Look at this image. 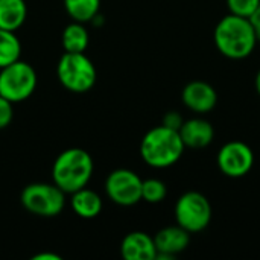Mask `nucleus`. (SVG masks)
Returning a JSON list of instances; mask_svg holds the SVG:
<instances>
[{
	"label": "nucleus",
	"mask_w": 260,
	"mask_h": 260,
	"mask_svg": "<svg viewBox=\"0 0 260 260\" xmlns=\"http://www.w3.org/2000/svg\"><path fill=\"white\" fill-rule=\"evenodd\" d=\"M213 41L225 58L245 59L256 49L257 37L248 18L229 14L218 21L213 30Z\"/></svg>",
	"instance_id": "f257e3e1"
},
{
	"label": "nucleus",
	"mask_w": 260,
	"mask_h": 260,
	"mask_svg": "<svg viewBox=\"0 0 260 260\" xmlns=\"http://www.w3.org/2000/svg\"><path fill=\"white\" fill-rule=\"evenodd\" d=\"M93 171V158L85 149L69 148L62 151L52 165V183L66 195H70L90 183Z\"/></svg>",
	"instance_id": "f03ea898"
},
{
	"label": "nucleus",
	"mask_w": 260,
	"mask_h": 260,
	"mask_svg": "<svg viewBox=\"0 0 260 260\" xmlns=\"http://www.w3.org/2000/svg\"><path fill=\"white\" fill-rule=\"evenodd\" d=\"M184 149L180 133L165 125L149 129L140 142V157L154 169L174 166L181 158Z\"/></svg>",
	"instance_id": "7ed1b4c3"
},
{
	"label": "nucleus",
	"mask_w": 260,
	"mask_h": 260,
	"mask_svg": "<svg viewBox=\"0 0 260 260\" xmlns=\"http://www.w3.org/2000/svg\"><path fill=\"white\" fill-rule=\"evenodd\" d=\"M59 84L72 93H87L98 81V70L85 52H64L56 64Z\"/></svg>",
	"instance_id": "20e7f679"
},
{
	"label": "nucleus",
	"mask_w": 260,
	"mask_h": 260,
	"mask_svg": "<svg viewBox=\"0 0 260 260\" xmlns=\"http://www.w3.org/2000/svg\"><path fill=\"white\" fill-rule=\"evenodd\" d=\"M21 206L41 218L58 216L66 207V193L55 183H30L20 195Z\"/></svg>",
	"instance_id": "39448f33"
},
{
	"label": "nucleus",
	"mask_w": 260,
	"mask_h": 260,
	"mask_svg": "<svg viewBox=\"0 0 260 260\" xmlns=\"http://www.w3.org/2000/svg\"><path fill=\"white\" fill-rule=\"evenodd\" d=\"M38 75L26 61H15L0 69V96L12 104L29 99L37 90Z\"/></svg>",
	"instance_id": "423d86ee"
},
{
	"label": "nucleus",
	"mask_w": 260,
	"mask_h": 260,
	"mask_svg": "<svg viewBox=\"0 0 260 260\" xmlns=\"http://www.w3.org/2000/svg\"><path fill=\"white\" fill-rule=\"evenodd\" d=\"M174 215L177 224L186 232L190 235L200 233L206 230L212 221V206L206 195L189 190L177 200Z\"/></svg>",
	"instance_id": "0eeeda50"
},
{
	"label": "nucleus",
	"mask_w": 260,
	"mask_h": 260,
	"mask_svg": "<svg viewBox=\"0 0 260 260\" xmlns=\"http://www.w3.org/2000/svg\"><path fill=\"white\" fill-rule=\"evenodd\" d=\"M143 180L131 169H116L105 180V193L117 206L131 207L142 201Z\"/></svg>",
	"instance_id": "6e6552de"
},
{
	"label": "nucleus",
	"mask_w": 260,
	"mask_h": 260,
	"mask_svg": "<svg viewBox=\"0 0 260 260\" xmlns=\"http://www.w3.org/2000/svg\"><path fill=\"white\" fill-rule=\"evenodd\" d=\"M218 168L219 171L230 178H241L245 177L254 165V152L250 145L233 140L221 146L218 157Z\"/></svg>",
	"instance_id": "1a4fd4ad"
},
{
	"label": "nucleus",
	"mask_w": 260,
	"mask_h": 260,
	"mask_svg": "<svg viewBox=\"0 0 260 260\" xmlns=\"http://www.w3.org/2000/svg\"><path fill=\"white\" fill-rule=\"evenodd\" d=\"M157 256L155 259H174L177 254L183 253L190 244V233L183 227L169 225L157 232L154 236Z\"/></svg>",
	"instance_id": "9d476101"
},
{
	"label": "nucleus",
	"mask_w": 260,
	"mask_h": 260,
	"mask_svg": "<svg viewBox=\"0 0 260 260\" xmlns=\"http://www.w3.org/2000/svg\"><path fill=\"white\" fill-rule=\"evenodd\" d=\"M181 101L193 113L204 114L212 111L218 104L216 90L204 81H192L181 91Z\"/></svg>",
	"instance_id": "9b49d317"
},
{
	"label": "nucleus",
	"mask_w": 260,
	"mask_h": 260,
	"mask_svg": "<svg viewBox=\"0 0 260 260\" xmlns=\"http://www.w3.org/2000/svg\"><path fill=\"white\" fill-rule=\"evenodd\" d=\"M178 133L184 146L190 149H204L213 142L215 137L213 125L203 117L184 120Z\"/></svg>",
	"instance_id": "f8f14e48"
},
{
	"label": "nucleus",
	"mask_w": 260,
	"mask_h": 260,
	"mask_svg": "<svg viewBox=\"0 0 260 260\" xmlns=\"http://www.w3.org/2000/svg\"><path fill=\"white\" fill-rule=\"evenodd\" d=\"M120 254L125 260H155L154 238L145 232H131L122 239Z\"/></svg>",
	"instance_id": "ddd939ff"
},
{
	"label": "nucleus",
	"mask_w": 260,
	"mask_h": 260,
	"mask_svg": "<svg viewBox=\"0 0 260 260\" xmlns=\"http://www.w3.org/2000/svg\"><path fill=\"white\" fill-rule=\"evenodd\" d=\"M70 207L76 216L82 219H93L99 216V213L102 212L104 203H102L101 195L96 190L88 189L85 186L70 193Z\"/></svg>",
	"instance_id": "4468645a"
},
{
	"label": "nucleus",
	"mask_w": 260,
	"mask_h": 260,
	"mask_svg": "<svg viewBox=\"0 0 260 260\" xmlns=\"http://www.w3.org/2000/svg\"><path fill=\"white\" fill-rule=\"evenodd\" d=\"M27 18L26 0H0V29L17 32Z\"/></svg>",
	"instance_id": "2eb2a0df"
},
{
	"label": "nucleus",
	"mask_w": 260,
	"mask_h": 260,
	"mask_svg": "<svg viewBox=\"0 0 260 260\" xmlns=\"http://www.w3.org/2000/svg\"><path fill=\"white\" fill-rule=\"evenodd\" d=\"M61 44L64 52H85L90 44V34L85 23L72 21L67 24L61 34Z\"/></svg>",
	"instance_id": "dca6fc26"
},
{
	"label": "nucleus",
	"mask_w": 260,
	"mask_h": 260,
	"mask_svg": "<svg viewBox=\"0 0 260 260\" xmlns=\"http://www.w3.org/2000/svg\"><path fill=\"white\" fill-rule=\"evenodd\" d=\"M67 15L73 21L90 23L101 11V0H62Z\"/></svg>",
	"instance_id": "f3484780"
},
{
	"label": "nucleus",
	"mask_w": 260,
	"mask_h": 260,
	"mask_svg": "<svg viewBox=\"0 0 260 260\" xmlns=\"http://www.w3.org/2000/svg\"><path fill=\"white\" fill-rule=\"evenodd\" d=\"M21 43L15 32L0 29V69L20 59Z\"/></svg>",
	"instance_id": "a211bd4d"
},
{
	"label": "nucleus",
	"mask_w": 260,
	"mask_h": 260,
	"mask_svg": "<svg viewBox=\"0 0 260 260\" xmlns=\"http://www.w3.org/2000/svg\"><path fill=\"white\" fill-rule=\"evenodd\" d=\"M168 195L166 184L158 178H148L142 183V201L148 204H158Z\"/></svg>",
	"instance_id": "6ab92c4d"
},
{
	"label": "nucleus",
	"mask_w": 260,
	"mask_h": 260,
	"mask_svg": "<svg viewBox=\"0 0 260 260\" xmlns=\"http://www.w3.org/2000/svg\"><path fill=\"white\" fill-rule=\"evenodd\" d=\"M259 3L260 0H227L230 14L245 17V18H248L254 12V9L259 6Z\"/></svg>",
	"instance_id": "aec40b11"
},
{
	"label": "nucleus",
	"mask_w": 260,
	"mask_h": 260,
	"mask_svg": "<svg viewBox=\"0 0 260 260\" xmlns=\"http://www.w3.org/2000/svg\"><path fill=\"white\" fill-rule=\"evenodd\" d=\"M14 119V104L3 96H0V129H5L11 125Z\"/></svg>",
	"instance_id": "412c9836"
},
{
	"label": "nucleus",
	"mask_w": 260,
	"mask_h": 260,
	"mask_svg": "<svg viewBox=\"0 0 260 260\" xmlns=\"http://www.w3.org/2000/svg\"><path fill=\"white\" fill-rule=\"evenodd\" d=\"M183 122H184V119H183V116H181L178 111H168V113L163 116V122H161V125H165L166 128H171V129L180 131V128H181Z\"/></svg>",
	"instance_id": "4be33fe9"
},
{
	"label": "nucleus",
	"mask_w": 260,
	"mask_h": 260,
	"mask_svg": "<svg viewBox=\"0 0 260 260\" xmlns=\"http://www.w3.org/2000/svg\"><path fill=\"white\" fill-rule=\"evenodd\" d=\"M248 20H250V23H251V26H253V29L256 32L257 41H260V3L259 6L254 9V12L248 17Z\"/></svg>",
	"instance_id": "5701e85b"
},
{
	"label": "nucleus",
	"mask_w": 260,
	"mask_h": 260,
	"mask_svg": "<svg viewBox=\"0 0 260 260\" xmlns=\"http://www.w3.org/2000/svg\"><path fill=\"white\" fill-rule=\"evenodd\" d=\"M34 260H61V256H58V254H55V253H47V251H44V253H38V254H35Z\"/></svg>",
	"instance_id": "b1692460"
},
{
	"label": "nucleus",
	"mask_w": 260,
	"mask_h": 260,
	"mask_svg": "<svg viewBox=\"0 0 260 260\" xmlns=\"http://www.w3.org/2000/svg\"><path fill=\"white\" fill-rule=\"evenodd\" d=\"M254 85H256V91H257V94L260 96V70L257 72V75H256V81H254Z\"/></svg>",
	"instance_id": "393cba45"
}]
</instances>
